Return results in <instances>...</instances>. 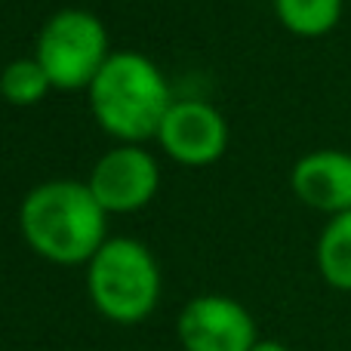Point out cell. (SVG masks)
<instances>
[{
	"label": "cell",
	"instance_id": "obj_1",
	"mask_svg": "<svg viewBox=\"0 0 351 351\" xmlns=\"http://www.w3.org/2000/svg\"><path fill=\"white\" fill-rule=\"evenodd\" d=\"M22 231L40 256L62 265L93 259L105 243V210L80 182L37 185L22 204Z\"/></svg>",
	"mask_w": 351,
	"mask_h": 351
},
{
	"label": "cell",
	"instance_id": "obj_2",
	"mask_svg": "<svg viewBox=\"0 0 351 351\" xmlns=\"http://www.w3.org/2000/svg\"><path fill=\"white\" fill-rule=\"evenodd\" d=\"M90 105L111 136L136 142L158 136L173 102L154 62L139 53H117L105 59L90 84Z\"/></svg>",
	"mask_w": 351,
	"mask_h": 351
},
{
	"label": "cell",
	"instance_id": "obj_3",
	"mask_svg": "<svg viewBox=\"0 0 351 351\" xmlns=\"http://www.w3.org/2000/svg\"><path fill=\"white\" fill-rule=\"evenodd\" d=\"M160 274L152 253L133 237L105 241L90 265V296L105 317L136 324L158 305Z\"/></svg>",
	"mask_w": 351,
	"mask_h": 351
},
{
	"label": "cell",
	"instance_id": "obj_4",
	"mask_svg": "<svg viewBox=\"0 0 351 351\" xmlns=\"http://www.w3.org/2000/svg\"><path fill=\"white\" fill-rule=\"evenodd\" d=\"M105 28L84 10L56 12L37 37V62L62 90L93 84L105 65Z\"/></svg>",
	"mask_w": 351,
	"mask_h": 351
},
{
	"label": "cell",
	"instance_id": "obj_5",
	"mask_svg": "<svg viewBox=\"0 0 351 351\" xmlns=\"http://www.w3.org/2000/svg\"><path fill=\"white\" fill-rule=\"evenodd\" d=\"M179 339L185 351H253L256 324L234 299L200 296L182 308Z\"/></svg>",
	"mask_w": 351,
	"mask_h": 351
},
{
	"label": "cell",
	"instance_id": "obj_6",
	"mask_svg": "<svg viewBox=\"0 0 351 351\" xmlns=\"http://www.w3.org/2000/svg\"><path fill=\"white\" fill-rule=\"evenodd\" d=\"M90 191L102 204V210H136L158 191V164L152 154L136 145L114 148L96 164Z\"/></svg>",
	"mask_w": 351,
	"mask_h": 351
},
{
	"label": "cell",
	"instance_id": "obj_7",
	"mask_svg": "<svg viewBox=\"0 0 351 351\" xmlns=\"http://www.w3.org/2000/svg\"><path fill=\"white\" fill-rule=\"evenodd\" d=\"M158 139L182 164H210L225 152L228 130L213 105L206 102H173Z\"/></svg>",
	"mask_w": 351,
	"mask_h": 351
},
{
	"label": "cell",
	"instance_id": "obj_8",
	"mask_svg": "<svg viewBox=\"0 0 351 351\" xmlns=\"http://www.w3.org/2000/svg\"><path fill=\"white\" fill-rule=\"evenodd\" d=\"M293 191L305 204L327 213L351 210V154L315 152L302 158L293 170Z\"/></svg>",
	"mask_w": 351,
	"mask_h": 351
},
{
	"label": "cell",
	"instance_id": "obj_9",
	"mask_svg": "<svg viewBox=\"0 0 351 351\" xmlns=\"http://www.w3.org/2000/svg\"><path fill=\"white\" fill-rule=\"evenodd\" d=\"M317 265L327 284L336 290H351V210L339 213L324 228L317 243Z\"/></svg>",
	"mask_w": 351,
	"mask_h": 351
},
{
	"label": "cell",
	"instance_id": "obj_10",
	"mask_svg": "<svg viewBox=\"0 0 351 351\" xmlns=\"http://www.w3.org/2000/svg\"><path fill=\"white\" fill-rule=\"evenodd\" d=\"M280 22L296 34H324L339 22L342 0H274Z\"/></svg>",
	"mask_w": 351,
	"mask_h": 351
},
{
	"label": "cell",
	"instance_id": "obj_11",
	"mask_svg": "<svg viewBox=\"0 0 351 351\" xmlns=\"http://www.w3.org/2000/svg\"><path fill=\"white\" fill-rule=\"evenodd\" d=\"M47 90H49V77L37 59H19L3 68L0 93H3L12 105H31V102H37V99H43Z\"/></svg>",
	"mask_w": 351,
	"mask_h": 351
},
{
	"label": "cell",
	"instance_id": "obj_12",
	"mask_svg": "<svg viewBox=\"0 0 351 351\" xmlns=\"http://www.w3.org/2000/svg\"><path fill=\"white\" fill-rule=\"evenodd\" d=\"M253 351H290V348H287V346H280V342H256V346H253Z\"/></svg>",
	"mask_w": 351,
	"mask_h": 351
}]
</instances>
